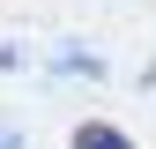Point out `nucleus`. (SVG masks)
Masks as SVG:
<instances>
[{"instance_id": "obj_1", "label": "nucleus", "mask_w": 156, "mask_h": 149, "mask_svg": "<svg viewBox=\"0 0 156 149\" xmlns=\"http://www.w3.org/2000/svg\"><path fill=\"white\" fill-rule=\"evenodd\" d=\"M74 149H134L119 127H104V119H89V127H74Z\"/></svg>"}, {"instance_id": "obj_2", "label": "nucleus", "mask_w": 156, "mask_h": 149, "mask_svg": "<svg viewBox=\"0 0 156 149\" xmlns=\"http://www.w3.org/2000/svg\"><path fill=\"white\" fill-rule=\"evenodd\" d=\"M0 149H15V134H0Z\"/></svg>"}]
</instances>
